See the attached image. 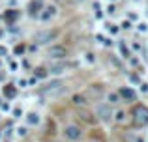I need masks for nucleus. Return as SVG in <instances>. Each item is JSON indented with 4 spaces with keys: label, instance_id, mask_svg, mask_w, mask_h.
Listing matches in <instances>:
<instances>
[{
    "label": "nucleus",
    "instance_id": "f257e3e1",
    "mask_svg": "<svg viewBox=\"0 0 148 142\" xmlns=\"http://www.w3.org/2000/svg\"><path fill=\"white\" fill-rule=\"evenodd\" d=\"M131 120H133L135 127H146L148 125V107L135 105L133 112H131Z\"/></svg>",
    "mask_w": 148,
    "mask_h": 142
},
{
    "label": "nucleus",
    "instance_id": "f03ea898",
    "mask_svg": "<svg viewBox=\"0 0 148 142\" xmlns=\"http://www.w3.org/2000/svg\"><path fill=\"white\" fill-rule=\"evenodd\" d=\"M54 37H56L54 30H41V32H38L34 36V43L36 45H47L51 41H54Z\"/></svg>",
    "mask_w": 148,
    "mask_h": 142
},
{
    "label": "nucleus",
    "instance_id": "7ed1b4c3",
    "mask_svg": "<svg viewBox=\"0 0 148 142\" xmlns=\"http://www.w3.org/2000/svg\"><path fill=\"white\" fill-rule=\"evenodd\" d=\"M47 56L51 60H66L68 58V49L64 45H53V47H49Z\"/></svg>",
    "mask_w": 148,
    "mask_h": 142
},
{
    "label": "nucleus",
    "instance_id": "20e7f679",
    "mask_svg": "<svg viewBox=\"0 0 148 142\" xmlns=\"http://www.w3.org/2000/svg\"><path fill=\"white\" fill-rule=\"evenodd\" d=\"M64 137L68 140H71V142H77V140H81V137H83V129H81L79 125H75V124H69V125H66V129H64Z\"/></svg>",
    "mask_w": 148,
    "mask_h": 142
},
{
    "label": "nucleus",
    "instance_id": "39448f33",
    "mask_svg": "<svg viewBox=\"0 0 148 142\" xmlns=\"http://www.w3.org/2000/svg\"><path fill=\"white\" fill-rule=\"evenodd\" d=\"M96 116H98V120L101 122H109L112 118V109L109 103H99L98 107H96Z\"/></svg>",
    "mask_w": 148,
    "mask_h": 142
},
{
    "label": "nucleus",
    "instance_id": "423d86ee",
    "mask_svg": "<svg viewBox=\"0 0 148 142\" xmlns=\"http://www.w3.org/2000/svg\"><path fill=\"white\" fill-rule=\"evenodd\" d=\"M64 92H66V86L62 82H53V84H49V86L43 90V95H49V97H58V95H62Z\"/></svg>",
    "mask_w": 148,
    "mask_h": 142
},
{
    "label": "nucleus",
    "instance_id": "0eeeda50",
    "mask_svg": "<svg viewBox=\"0 0 148 142\" xmlns=\"http://www.w3.org/2000/svg\"><path fill=\"white\" fill-rule=\"evenodd\" d=\"M118 95L124 99V101H135V97H137V94H135V90H131V88L124 86L118 90Z\"/></svg>",
    "mask_w": 148,
    "mask_h": 142
},
{
    "label": "nucleus",
    "instance_id": "6e6552de",
    "mask_svg": "<svg viewBox=\"0 0 148 142\" xmlns=\"http://www.w3.org/2000/svg\"><path fill=\"white\" fill-rule=\"evenodd\" d=\"M71 103H73V107H84V105H88V97L84 94H75L71 97Z\"/></svg>",
    "mask_w": 148,
    "mask_h": 142
},
{
    "label": "nucleus",
    "instance_id": "1a4fd4ad",
    "mask_svg": "<svg viewBox=\"0 0 148 142\" xmlns=\"http://www.w3.org/2000/svg\"><path fill=\"white\" fill-rule=\"evenodd\" d=\"M4 95H6L8 99H13L15 95H17V88H15L13 84H6V86H4Z\"/></svg>",
    "mask_w": 148,
    "mask_h": 142
},
{
    "label": "nucleus",
    "instance_id": "9d476101",
    "mask_svg": "<svg viewBox=\"0 0 148 142\" xmlns=\"http://www.w3.org/2000/svg\"><path fill=\"white\" fill-rule=\"evenodd\" d=\"M26 124L28 125H38L40 124V116H38L36 112H28L26 114Z\"/></svg>",
    "mask_w": 148,
    "mask_h": 142
},
{
    "label": "nucleus",
    "instance_id": "9b49d317",
    "mask_svg": "<svg viewBox=\"0 0 148 142\" xmlns=\"http://www.w3.org/2000/svg\"><path fill=\"white\" fill-rule=\"evenodd\" d=\"M107 101H109V105H116V103L120 101V95L114 94V92H111V94L107 95Z\"/></svg>",
    "mask_w": 148,
    "mask_h": 142
},
{
    "label": "nucleus",
    "instance_id": "f8f14e48",
    "mask_svg": "<svg viewBox=\"0 0 148 142\" xmlns=\"http://www.w3.org/2000/svg\"><path fill=\"white\" fill-rule=\"evenodd\" d=\"M90 90H92V92H88V95H90V94L99 95L101 92H103V86H99V84H92V86H90ZM88 95H86V97H88Z\"/></svg>",
    "mask_w": 148,
    "mask_h": 142
},
{
    "label": "nucleus",
    "instance_id": "ddd939ff",
    "mask_svg": "<svg viewBox=\"0 0 148 142\" xmlns=\"http://www.w3.org/2000/svg\"><path fill=\"white\" fill-rule=\"evenodd\" d=\"M40 7H41V2H40V0H34V2L30 4V7H28V10H30V13H36V11L40 10Z\"/></svg>",
    "mask_w": 148,
    "mask_h": 142
},
{
    "label": "nucleus",
    "instance_id": "4468645a",
    "mask_svg": "<svg viewBox=\"0 0 148 142\" xmlns=\"http://www.w3.org/2000/svg\"><path fill=\"white\" fill-rule=\"evenodd\" d=\"M112 116H114L116 122H124V120H126V112H124V110H118V112H114Z\"/></svg>",
    "mask_w": 148,
    "mask_h": 142
},
{
    "label": "nucleus",
    "instance_id": "2eb2a0df",
    "mask_svg": "<svg viewBox=\"0 0 148 142\" xmlns=\"http://www.w3.org/2000/svg\"><path fill=\"white\" fill-rule=\"evenodd\" d=\"M47 75H49V71L45 69V67H38V69H36V77H40V79H41V77L45 79Z\"/></svg>",
    "mask_w": 148,
    "mask_h": 142
},
{
    "label": "nucleus",
    "instance_id": "dca6fc26",
    "mask_svg": "<svg viewBox=\"0 0 148 142\" xmlns=\"http://www.w3.org/2000/svg\"><path fill=\"white\" fill-rule=\"evenodd\" d=\"M17 15H19L17 11H11V10H10L6 15H4V17H6V21H15V19H17Z\"/></svg>",
    "mask_w": 148,
    "mask_h": 142
},
{
    "label": "nucleus",
    "instance_id": "f3484780",
    "mask_svg": "<svg viewBox=\"0 0 148 142\" xmlns=\"http://www.w3.org/2000/svg\"><path fill=\"white\" fill-rule=\"evenodd\" d=\"M17 135H19V137H26V135H28V127H26V125L17 127Z\"/></svg>",
    "mask_w": 148,
    "mask_h": 142
},
{
    "label": "nucleus",
    "instance_id": "a211bd4d",
    "mask_svg": "<svg viewBox=\"0 0 148 142\" xmlns=\"http://www.w3.org/2000/svg\"><path fill=\"white\" fill-rule=\"evenodd\" d=\"M64 69H66V66H54L53 69H51V73H54V75H60V73H64Z\"/></svg>",
    "mask_w": 148,
    "mask_h": 142
},
{
    "label": "nucleus",
    "instance_id": "6ab92c4d",
    "mask_svg": "<svg viewBox=\"0 0 148 142\" xmlns=\"http://www.w3.org/2000/svg\"><path fill=\"white\" fill-rule=\"evenodd\" d=\"M0 137H2V133H0Z\"/></svg>",
    "mask_w": 148,
    "mask_h": 142
},
{
    "label": "nucleus",
    "instance_id": "aec40b11",
    "mask_svg": "<svg viewBox=\"0 0 148 142\" xmlns=\"http://www.w3.org/2000/svg\"><path fill=\"white\" fill-rule=\"evenodd\" d=\"M60 2H62V0H60Z\"/></svg>",
    "mask_w": 148,
    "mask_h": 142
}]
</instances>
